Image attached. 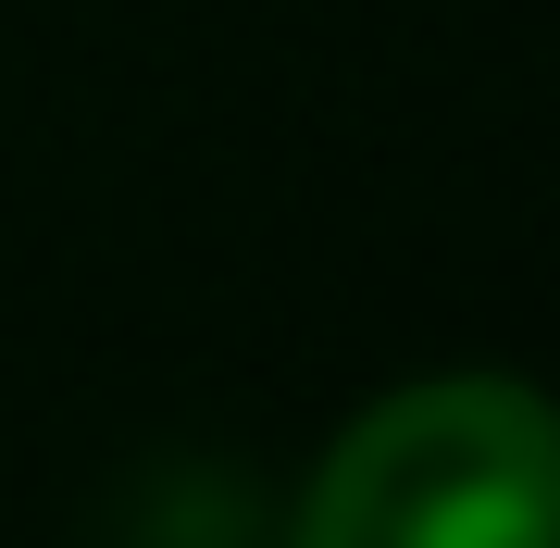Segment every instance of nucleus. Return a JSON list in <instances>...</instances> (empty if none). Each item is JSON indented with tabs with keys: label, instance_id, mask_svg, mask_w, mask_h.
Wrapping results in <instances>:
<instances>
[{
	"label": "nucleus",
	"instance_id": "1",
	"mask_svg": "<svg viewBox=\"0 0 560 548\" xmlns=\"http://www.w3.org/2000/svg\"><path fill=\"white\" fill-rule=\"evenodd\" d=\"M300 548H560L548 411L511 374H436L324 448Z\"/></svg>",
	"mask_w": 560,
	"mask_h": 548
}]
</instances>
